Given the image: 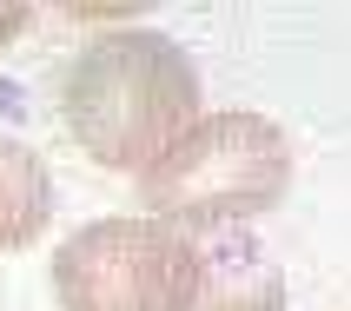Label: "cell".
Instances as JSON below:
<instances>
[{
  "mask_svg": "<svg viewBox=\"0 0 351 311\" xmlns=\"http://www.w3.org/2000/svg\"><path fill=\"white\" fill-rule=\"evenodd\" d=\"M60 119L106 173H153L199 119V73L186 47L153 27L93 34L60 73Z\"/></svg>",
  "mask_w": 351,
  "mask_h": 311,
  "instance_id": "obj_1",
  "label": "cell"
},
{
  "mask_svg": "<svg viewBox=\"0 0 351 311\" xmlns=\"http://www.w3.org/2000/svg\"><path fill=\"white\" fill-rule=\"evenodd\" d=\"M292 192V139L265 113H199L179 146L139 173V199L179 232L252 225Z\"/></svg>",
  "mask_w": 351,
  "mask_h": 311,
  "instance_id": "obj_2",
  "label": "cell"
},
{
  "mask_svg": "<svg viewBox=\"0 0 351 311\" xmlns=\"http://www.w3.org/2000/svg\"><path fill=\"white\" fill-rule=\"evenodd\" d=\"M199 278V232L153 212H119L80 225L53 252L60 311H179Z\"/></svg>",
  "mask_w": 351,
  "mask_h": 311,
  "instance_id": "obj_3",
  "label": "cell"
},
{
  "mask_svg": "<svg viewBox=\"0 0 351 311\" xmlns=\"http://www.w3.org/2000/svg\"><path fill=\"white\" fill-rule=\"evenodd\" d=\"M179 311H285V272L245 225L199 232V278Z\"/></svg>",
  "mask_w": 351,
  "mask_h": 311,
  "instance_id": "obj_4",
  "label": "cell"
},
{
  "mask_svg": "<svg viewBox=\"0 0 351 311\" xmlns=\"http://www.w3.org/2000/svg\"><path fill=\"white\" fill-rule=\"evenodd\" d=\"M53 219V173L34 146L0 133V252H27Z\"/></svg>",
  "mask_w": 351,
  "mask_h": 311,
  "instance_id": "obj_5",
  "label": "cell"
},
{
  "mask_svg": "<svg viewBox=\"0 0 351 311\" xmlns=\"http://www.w3.org/2000/svg\"><path fill=\"white\" fill-rule=\"evenodd\" d=\"M27 27H34V7H14V0H0V53H7V47H14Z\"/></svg>",
  "mask_w": 351,
  "mask_h": 311,
  "instance_id": "obj_6",
  "label": "cell"
}]
</instances>
